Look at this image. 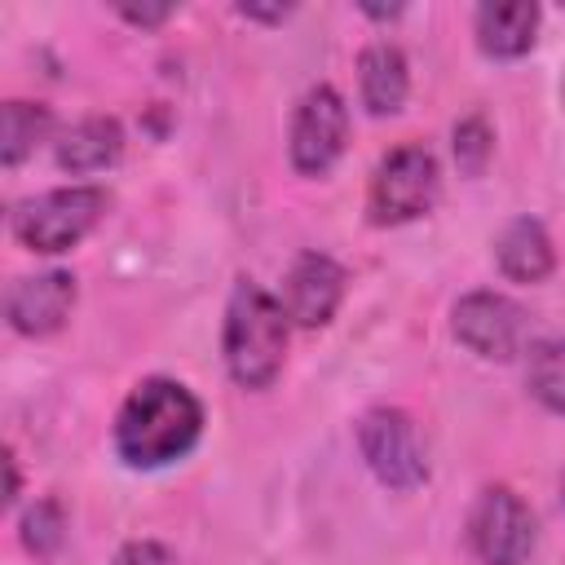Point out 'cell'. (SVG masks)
Masks as SVG:
<instances>
[{"label": "cell", "mask_w": 565, "mask_h": 565, "mask_svg": "<svg viewBox=\"0 0 565 565\" xmlns=\"http://www.w3.org/2000/svg\"><path fill=\"white\" fill-rule=\"evenodd\" d=\"M539 31V4L512 0V4H481L477 9V44L490 57H521L530 53Z\"/></svg>", "instance_id": "13"}, {"label": "cell", "mask_w": 565, "mask_h": 565, "mask_svg": "<svg viewBox=\"0 0 565 565\" xmlns=\"http://www.w3.org/2000/svg\"><path fill=\"white\" fill-rule=\"evenodd\" d=\"M106 212V190L97 185H62L40 199L18 203L13 212V238L31 252H66L75 247Z\"/></svg>", "instance_id": "3"}, {"label": "cell", "mask_w": 565, "mask_h": 565, "mask_svg": "<svg viewBox=\"0 0 565 565\" xmlns=\"http://www.w3.org/2000/svg\"><path fill=\"white\" fill-rule=\"evenodd\" d=\"M358 446H362L366 468H371L388 490H415V486L428 477L424 446H419L415 419H411L406 411H393V406L366 411L362 424H358Z\"/></svg>", "instance_id": "5"}, {"label": "cell", "mask_w": 565, "mask_h": 565, "mask_svg": "<svg viewBox=\"0 0 565 565\" xmlns=\"http://www.w3.org/2000/svg\"><path fill=\"white\" fill-rule=\"evenodd\" d=\"M494 252H499V269L508 278H516V282H543L552 274V265H556L547 230L539 221H530V216L508 221L499 243H494Z\"/></svg>", "instance_id": "12"}, {"label": "cell", "mask_w": 565, "mask_h": 565, "mask_svg": "<svg viewBox=\"0 0 565 565\" xmlns=\"http://www.w3.org/2000/svg\"><path fill=\"white\" fill-rule=\"evenodd\" d=\"M521 331H525L521 305H512L499 291H472L455 305V335L481 358H494V362L512 358L521 349Z\"/></svg>", "instance_id": "8"}, {"label": "cell", "mask_w": 565, "mask_h": 565, "mask_svg": "<svg viewBox=\"0 0 565 565\" xmlns=\"http://www.w3.org/2000/svg\"><path fill=\"white\" fill-rule=\"evenodd\" d=\"M4 468H9V503L18 499V463H13V455L4 459Z\"/></svg>", "instance_id": "22"}, {"label": "cell", "mask_w": 565, "mask_h": 565, "mask_svg": "<svg viewBox=\"0 0 565 565\" xmlns=\"http://www.w3.org/2000/svg\"><path fill=\"white\" fill-rule=\"evenodd\" d=\"M437 199V159L424 146H397L380 159L371 177V221L402 225L433 207Z\"/></svg>", "instance_id": "4"}, {"label": "cell", "mask_w": 565, "mask_h": 565, "mask_svg": "<svg viewBox=\"0 0 565 565\" xmlns=\"http://www.w3.org/2000/svg\"><path fill=\"white\" fill-rule=\"evenodd\" d=\"M119 13H124L128 22H137V26H159L172 9H168V4H119Z\"/></svg>", "instance_id": "20"}, {"label": "cell", "mask_w": 565, "mask_h": 565, "mask_svg": "<svg viewBox=\"0 0 565 565\" xmlns=\"http://www.w3.org/2000/svg\"><path fill=\"white\" fill-rule=\"evenodd\" d=\"M525 375H530V393H534L547 411L565 415V335L539 340V344L530 349Z\"/></svg>", "instance_id": "16"}, {"label": "cell", "mask_w": 565, "mask_h": 565, "mask_svg": "<svg viewBox=\"0 0 565 565\" xmlns=\"http://www.w3.org/2000/svg\"><path fill=\"white\" fill-rule=\"evenodd\" d=\"M62 530H66V516L53 499H40L26 516H22V543L35 552V556H53L57 543H62Z\"/></svg>", "instance_id": "17"}, {"label": "cell", "mask_w": 565, "mask_h": 565, "mask_svg": "<svg viewBox=\"0 0 565 565\" xmlns=\"http://www.w3.org/2000/svg\"><path fill=\"white\" fill-rule=\"evenodd\" d=\"M468 543L481 565H521L534 547V516L508 486H486L468 512Z\"/></svg>", "instance_id": "6"}, {"label": "cell", "mask_w": 565, "mask_h": 565, "mask_svg": "<svg viewBox=\"0 0 565 565\" xmlns=\"http://www.w3.org/2000/svg\"><path fill=\"white\" fill-rule=\"evenodd\" d=\"M455 159H459V168L463 172H481L486 168V159H490V128H486V119H463L459 128H455Z\"/></svg>", "instance_id": "18"}, {"label": "cell", "mask_w": 565, "mask_h": 565, "mask_svg": "<svg viewBox=\"0 0 565 565\" xmlns=\"http://www.w3.org/2000/svg\"><path fill=\"white\" fill-rule=\"evenodd\" d=\"M115 565H177V556L154 539H132V543L119 547Z\"/></svg>", "instance_id": "19"}, {"label": "cell", "mask_w": 565, "mask_h": 565, "mask_svg": "<svg viewBox=\"0 0 565 565\" xmlns=\"http://www.w3.org/2000/svg\"><path fill=\"white\" fill-rule=\"evenodd\" d=\"M344 269L322 252H300L282 282V309L300 327H327L344 300Z\"/></svg>", "instance_id": "9"}, {"label": "cell", "mask_w": 565, "mask_h": 565, "mask_svg": "<svg viewBox=\"0 0 565 565\" xmlns=\"http://www.w3.org/2000/svg\"><path fill=\"white\" fill-rule=\"evenodd\" d=\"M287 309L256 282H238L225 305V366L243 388H265L282 371Z\"/></svg>", "instance_id": "2"}, {"label": "cell", "mask_w": 565, "mask_h": 565, "mask_svg": "<svg viewBox=\"0 0 565 565\" xmlns=\"http://www.w3.org/2000/svg\"><path fill=\"white\" fill-rule=\"evenodd\" d=\"M124 146V132H119V119L110 115H88L79 119L62 141H57V163L66 172H97L106 168Z\"/></svg>", "instance_id": "14"}, {"label": "cell", "mask_w": 565, "mask_h": 565, "mask_svg": "<svg viewBox=\"0 0 565 565\" xmlns=\"http://www.w3.org/2000/svg\"><path fill=\"white\" fill-rule=\"evenodd\" d=\"M349 137V110L331 84H318L300 97L291 119V163L305 177H322L340 154Z\"/></svg>", "instance_id": "7"}, {"label": "cell", "mask_w": 565, "mask_h": 565, "mask_svg": "<svg viewBox=\"0 0 565 565\" xmlns=\"http://www.w3.org/2000/svg\"><path fill=\"white\" fill-rule=\"evenodd\" d=\"M49 124H53L49 106H40V102H4V110H0V159L9 168L22 163L44 141Z\"/></svg>", "instance_id": "15"}, {"label": "cell", "mask_w": 565, "mask_h": 565, "mask_svg": "<svg viewBox=\"0 0 565 565\" xmlns=\"http://www.w3.org/2000/svg\"><path fill=\"white\" fill-rule=\"evenodd\" d=\"M75 309V278L62 269L18 278L9 287V322L22 335H53Z\"/></svg>", "instance_id": "10"}, {"label": "cell", "mask_w": 565, "mask_h": 565, "mask_svg": "<svg viewBox=\"0 0 565 565\" xmlns=\"http://www.w3.org/2000/svg\"><path fill=\"white\" fill-rule=\"evenodd\" d=\"M238 13H243V18H265V22L287 18V9H256V4H238Z\"/></svg>", "instance_id": "21"}, {"label": "cell", "mask_w": 565, "mask_h": 565, "mask_svg": "<svg viewBox=\"0 0 565 565\" xmlns=\"http://www.w3.org/2000/svg\"><path fill=\"white\" fill-rule=\"evenodd\" d=\"M358 88H362V106L371 115H393L406 102L411 75H406V57L397 44H366L358 57Z\"/></svg>", "instance_id": "11"}, {"label": "cell", "mask_w": 565, "mask_h": 565, "mask_svg": "<svg viewBox=\"0 0 565 565\" xmlns=\"http://www.w3.org/2000/svg\"><path fill=\"white\" fill-rule=\"evenodd\" d=\"M203 433V406L181 380H141L115 419V450L132 468H163L181 459Z\"/></svg>", "instance_id": "1"}]
</instances>
